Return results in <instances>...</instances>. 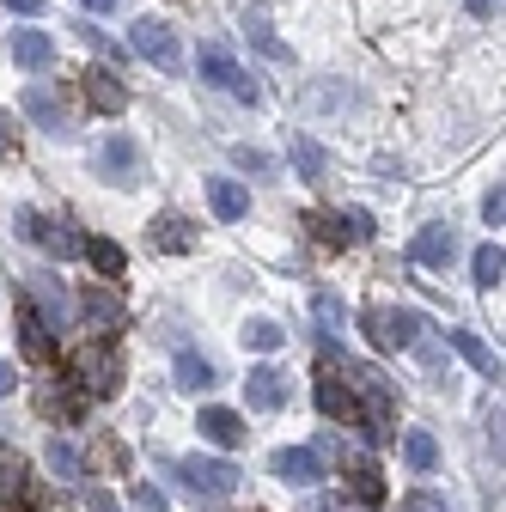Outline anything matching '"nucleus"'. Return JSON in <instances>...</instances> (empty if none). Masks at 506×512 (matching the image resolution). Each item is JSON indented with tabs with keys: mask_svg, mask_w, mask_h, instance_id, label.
I'll return each mask as SVG.
<instances>
[{
	"mask_svg": "<svg viewBox=\"0 0 506 512\" xmlns=\"http://www.w3.org/2000/svg\"><path fill=\"white\" fill-rule=\"evenodd\" d=\"M92 171H98L104 183H116V189H135V183L147 177L141 141H135V135H104V147L92 153Z\"/></svg>",
	"mask_w": 506,
	"mask_h": 512,
	"instance_id": "39448f33",
	"label": "nucleus"
},
{
	"mask_svg": "<svg viewBox=\"0 0 506 512\" xmlns=\"http://www.w3.org/2000/svg\"><path fill=\"white\" fill-rule=\"evenodd\" d=\"M49 470H55L61 482H80V476H86L80 445H74V439H49Z\"/></svg>",
	"mask_w": 506,
	"mask_h": 512,
	"instance_id": "c756f323",
	"label": "nucleus"
},
{
	"mask_svg": "<svg viewBox=\"0 0 506 512\" xmlns=\"http://www.w3.org/2000/svg\"><path fill=\"white\" fill-rule=\"evenodd\" d=\"M25 488H31V482H25V464L7 452V458H0V500H19Z\"/></svg>",
	"mask_w": 506,
	"mask_h": 512,
	"instance_id": "c9c22d12",
	"label": "nucleus"
},
{
	"mask_svg": "<svg viewBox=\"0 0 506 512\" xmlns=\"http://www.w3.org/2000/svg\"><path fill=\"white\" fill-rule=\"evenodd\" d=\"M74 31H80V37H86L92 49H104V61H116V55H122V49H116V43H110L104 31H92V25H74Z\"/></svg>",
	"mask_w": 506,
	"mask_h": 512,
	"instance_id": "a19ab883",
	"label": "nucleus"
},
{
	"mask_svg": "<svg viewBox=\"0 0 506 512\" xmlns=\"http://www.w3.org/2000/svg\"><path fill=\"white\" fill-rule=\"evenodd\" d=\"M122 317H129V311H122L116 293H104V281L80 293V324H86L92 336H116V330H122Z\"/></svg>",
	"mask_w": 506,
	"mask_h": 512,
	"instance_id": "f8f14e48",
	"label": "nucleus"
},
{
	"mask_svg": "<svg viewBox=\"0 0 506 512\" xmlns=\"http://www.w3.org/2000/svg\"><path fill=\"white\" fill-rule=\"evenodd\" d=\"M427 317L421 311H391V305H378V311H366V336H372V348H385V354H403V348H415L427 330Z\"/></svg>",
	"mask_w": 506,
	"mask_h": 512,
	"instance_id": "423d86ee",
	"label": "nucleus"
},
{
	"mask_svg": "<svg viewBox=\"0 0 506 512\" xmlns=\"http://www.w3.org/2000/svg\"><path fill=\"white\" fill-rule=\"evenodd\" d=\"M244 37L257 43V49H263L269 61H293V49H287V43H281V37L269 31V19H263V13H244Z\"/></svg>",
	"mask_w": 506,
	"mask_h": 512,
	"instance_id": "7c9ffc66",
	"label": "nucleus"
},
{
	"mask_svg": "<svg viewBox=\"0 0 506 512\" xmlns=\"http://www.w3.org/2000/svg\"><path fill=\"white\" fill-rule=\"evenodd\" d=\"M80 256H86L98 275H122V269H129V256H122L116 238H80Z\"/></svg>",
	"mask_w": 506,
	"mask_h": 512,
	"instance_id": "5701e85b",
	"label": "nucleus"
},
{
	"mask_svg": "<svg viewBox=\"0 0 506 512\" xmlns=\"http://www.w3.org/2000/svg\"><path fill=\"white\" fill-rule=\"evenodd\" d=\"M214 445H226V452H232V445H244V421L232 415V409H202V421H196Z\"/></svg>",
	"mask_w": 506,
	"mask_h": 512,
	"instance_id": "393cba45",
	"label": "nucleus"
},
{
	"mask_svg": "<svg viewBox=\"0 0 506 512\" xmlns=\"http://www.w3.org/2000/svg\"><path fill=\"white\" fill-rule=\"evenodd\" d=\"M244 403L263 409V415H275V409L287 403V372H281V366H250V378H244Z\"/></svg>",
	"mask_w": 506,
	"mask_h": 512,
	"instance_id": "2eb2a0df",
	"label": "nucleus"
},
{
	"mask_svg": "<svg viewBox=\"0 0 506 512\" xmlns=\"http://www.w3.org/2000/svg\"><path fill=\"white\" fill-rule=\"evenodd\" d=\"M19 153V128H13V116L0 110V159H13Z\"/></svg>",
	"mask_w": 506,
	"mask_h": 512,
	"instance_id": "58836bf2",
	"label": "nucleus"
},
{
	"mask_svg": "<svg viewBox=\"0 0 506 512\" xmlns=\"http://www.w3.org/2000/svg\"><path fill=\"white\" fill-rule=\"evenodd\" d=\"M318 512H348V506H336V500H324V506H318Z\"/></svg>",
	"mask_w": 506,
	"mask_h": 512,
	"instance_id": "de8ad7c7",
	"label": "nucleus"
},
{
	"mask_svg": "<svg viewBox=\"0 0 506 512\" xmlns=\"http://www.w3.org/2000/svg\"><path fill=\"white\" fill-rule=\"evenodd\" d=\"M452 250H458L452 226H421V232H415V244H409V256H415L421 269H446V263H452Z\"/></svg>",
	"mask_w": 506,
	"mask_h": 512,
	"instance_id": "a211bd4d",
	"label": "nucleus"
},
{
	"mask_svg": "<svg viewBox=\"0 0 506 512\" xmlns=\"http://www.w3.org/2000/svg\"><path fill=\"white\" fill-rule=\"evenodd\" d=\"M19 110H25L37 128H49V135H68V128H74V116H68V98H61L55 86H25Z\"/></svg>",
	"mask_w": 506,
	"mask_h": 512,
	"instance_id": "9d476101",
	"label": "nucleus"
},
{
	"mask_svg": "<svg viewBox=\"0 0 506 512\" xmlns=\"http://www.w3.org/2000/svg\"><path fill=\"white\" fill-rule=\"evenodd\" d=\"M348 391H354V409H366V433L372 439H391L397 427V391L385 384L378 366H348Z\"/></svg>",
	"mask_w": 506,
	"mask_h": 512,
	"instance_id": "f257e3e1",
	"label": "nucleus"
},
{
	"mask_svg": "<svg viewBox=\"0 0 506 512\" xmlns=\"http://www.w3.org/2000/svg\"><path fill=\"white\" fill-rule=\"evenodd\" d=\"M13 384H19V372H13L7 360H0V397H13Z\"/></svg>",
	"mask_w": 506,
	"mask_h": 512,
	"instance_id": "c03bdc74",
	"label": "nucleus"
},
{
	"mask_svg": "<svg viewBox=\"0 0 506 512\" xmlns=\"http://www.w3.org/2000/svg\"><path fill=\"white\" fill-rule=\"evenodd\" d=\"M196 74H202L208 86H220L226 98H238V104H263V86L250 80L244 68H238L226 43H202V55H196Z\"/></svg>",
	"mask_w": 506,
	"mask_h": 512,
	"instance_id": "20e7f679",
	"label": "nucleus"
},
{
	"mask_svg": "<svg viewBox=\"0 0 506 512\" xmlns=\"http://www.w3.org/2000/svg\"><path fill=\"white\" fill-rule=\"evenodd\" d=\"M208 208H214L220 220H244V214H250V189L232 183V177H214V183H208Z\"/></svg>",
	"mask_w": 506,
	"mask_h": 512,
	"instance_id": "aec40b11",
	"label": "nucleus"
},
{
	"mask_svg": "<svg viewBox=\"0 0 506 512\" xmlns=\"http://www.w3.org/2000/svg\"><path fill=\"white\" fill-rule=\"evenodd\" d=\"M129 500H135V512H165V494H159L153 482H135V494H129Z\"/></svg>",
	"mask_w": 506,
	"mask_h": 512,
	"instance_id": "4c0bfd02",
	"label": "nucleus"
},
{
	"mask_svg": "<svg viewBox=\"0 0 506 512\" xmlns=\"http://www.w3.org/2000/svg\"><path fill=\"white\" fill-rule=\"evenodd\" d=\"M19 238H25V244H37V250H49L55 263L80 256V232H74V226H61V220H43L37 208H25V214H19Z\"/></svg>",
	"mask_w": 506,
	"mask_h": 512,
	"instance_id": "1a4fd4ad",
	"label": "nucleus"
},
{
	"mask_svg": "<svg viewBox=\"0 0 506 512\" xmlns=\"http://www.w3.org/2000/svg\"><path fill=\"white\" fill-rule=\"evenodd\" d=\"M0 7L19 13V19H37V13H43V0H0Z\"/></svg>",
	"mask_w": 506,
	"mask_h": 512,
	"instance_id": "37998d69",
	"label": "nucleus"
},
{
	"mask_svg": "<svg viewBox=\"0 0 506 512\" xmlns=\"http://www.w3.org/2000/svg\"><path fill=\"white\" fill-rule=\"evenodd\" d=\"M86 104L98 110V116H122L129 110V86H122V74L116 68H86Z\"/></svg>",
	"mask_w": 506,
	"mask_h": 512,
	"instance_id": "4468645a",
	"label": "nucleus"
},
{
	"mask_svg": "<svg viewBox=\"0 0 506 512\" xmlns=\"http://www.w3.org/2000/svg\"><path fill=\"white\" fill-rule=\"evenodd\" d=\"M311 317H318L324 330H342V324H348V305H342L336 293H318V299H311Z\"/></svg>",
	"mask_w": 506,
	"mask_h": 512,
	"instance_id": "72a5a7b5",
	"label": "nucleus"
},
{
	"mask_svg": "<svg viewBox=\"0 0 506 512\" xmlns=\"http://www.w3.org/2000/svg\"><path fill=\"white\" fill-rule=\"evenodd\" d=\"M129 49H135L141 61H153L159 74H177V68H183V49H177V31H171L165 19H141V25L129 31Z\"/></svg>",
	"mask_w": 506,
	"mask_h": 512,
	"instance_id": "0eeeda50",
	"label": "nucleus"
},
{
	"mask_svg": "<svg viewBox=\"0 0 506 512\" xmlns=\"http://www.w3.org/2000/svg\"><path fill=\"white\" fill-rule=\"evenodd\" d=\"M348 494H354V500H366V506L385 500V476H378V464H372V458H354V464H348Z\"/></svg>",
	"mask_w": 506,
	"mask_h": 512,
	"instance_id": "4be33fe9",
	"label": "nucleus"
},
{
	"mask_svg": "<svg viewBox=\"0 0 506 512\" xmlns=\"http://www.w3.org/2000/svg\"><path fill=\"white\" fill-rule=\"evenodd\" d=\"M500 214H506V196H500V183H494L488 196H482V220H488V226H500Z\"/></svg>",
	"mask_w": 506,
	"mask_h": 512,
	"instance_id": "ea45409f",
	"label": "nucleus"
},
{
	"mask_svg": "<svg viewBox=\"0 0 506 512\" xmlns=\"http://www.w3.org/2000/svg\"><path fill=\"white\" fill-rule=\"evenodd\" d=\"M269 470L281 482H293V488H311V482L324 476V452H318V445H287V452L269 458Z\"/></svg>",
	"mask_w": 506,
	"mask_h": 512,
	"instance_id": "ddd939ff",
	"label": "nucleus"
},
{
	"mask_svg": "<svg viewBox=\"0 0 506 512\" xmlns=\"http://www.w3.org/2000/svg\"><path fill=\"white\" fill-rule=\"evenodd\" d=\"M318 409H324L330 421H354V415H360V409H354V391H348V378H336V372L318 378Z\"/></svg>",
	"mask_w": 506,
	"mask_h": 512,
	"instance_id": "412c9836",
	"label": "nucleus"
},
{
	"mask_svg": "<svg viewBox=\"0 0 506 512\" xmlns=\"http://www.w3.org/2000/svg\"><path fill=\"white\" fill-rule=\"evenodd\" d=\"M13 61L25 74H43L49 61H55V37L49 31H13Z\"/></svg>",
	"mask_w": 506,
	"mask_h": 512,
	"instance_id": "6ab92c4d",
	"label": "nucleus"
},
{
	"mask_svg": "<svg viewBox=\"0 0 506 512\" xmlns=\"http://www.w3.org/2000/svg\"><path fill=\"white\" fill-rule=\"evenodd\" d=\"M287 342V330L275 324V317H257V324H244V348H257V354H275Z\"/></svg>",
	"mask_w": 506,
	"mask_h": 512,
	"instance_id": "473e14b6",
	"label": "nucleus"
},
{
	"mask_svg": "<svg viewBox=\"0 0 506 512\" xmlns=\"http://www.w3.org/2000/svg\"><path fill=\"white\" fill-rule=\"evenodd\" d=\"M452 348H458V354H464V360H470L482 378H500V354H494L482 336H470V330H452Z\"/></svg>",
	"mask_w": 506,
	"mask_h": 512,
	"instance_id": "a878e982",
	"label": "nucleus"
},
{
	"mask_svg": "<svg viewBox=\"0 0 506 512\" xmlns=\"http://www.w3.org/2000/svg\"><path fill=\"white\" fill-rule=\"evenodd\" d=\"M220 372H214V360L208 354H177V391H208Z\"/></svg>",
	"mask_w": 506,
	"mask_h": 512,
	"instance_id": "cd10ccee",
	"label": "nucleus"
},
{
	"mask_svg": "<svg viewBox=\"0 0 506 512\" xmlns=\"http://www.w3.org/2000/svg\"><path fill=\"white\" fill-rule=\"evenodd\" d=\"M189 244H196V226H189L183 214H159V220H153V250H171V256H177V250H189Z\"/></svg>",
	"mask_w": 506,
	"mask_h": 512,
	"instance_id": "b1692460",
	"label": "nucleus"
},
{
	"mask_svg": "<svg viewBox=\"0 0 506 512\" xmlns=\"http://www.w3.org/2000/svg\"><path fill=\"white\" fill-rule=\"evenodd\" d=\"M177 470V488H189L196 500H232L238 494V482H244V470L232 464V458H177L171 464Z\"/></svg>",
	"mask_w": 506,
	"mask_h": 512,
	"instance_id": "f03ea898",
	"label": "nucleus"
},
{
	"mask_svg": "<svg viewBox=\"0 0 506 512\" xmlns=\"http://www.w3.org/2000/svg\"><path fill=\"white\" fill-rule=\"evenodd\" d=\"M403 512H446V500H433V494H409Z\"/></svg>",
	"mask_w": 506,
	"mask_h": 512,
	"instance_id": "79ce46f5",
	"label": "nucleus"
},
{
	"mask_svg": "<svg viewBox=\"0 0 506 512\" xmlns=\"http://www.w3.org/2000/svg\"><path fill=\"white\" fill-rule=\"evenodd\" d=\"M464 7H470V13H476V19H488V13H494V7H500V0H464Z\"/></svg>",
	"mask_w": 506,
	"mask_h": 512,
	"instance_id": "a18cd8bd",
	"label": "nucleus"
},
{
	"mask_svg": "<svg viewBox=\"0 0 506 512\" xmlns=\"http://www.w3.org/2000/svg\"><path fill=\"white\" fill-rule=\"evenodd\" d=\"M232 159H238V171H250V177H269V171H275V159H269L263 147H232Z\"/></svg>",
	"mask_w": 506,
	"mask_h": 512,
	"instance_id": "e433bc0d",
	"label": "nucleus"
},
{
	"mask_svg": "<svg viewBox=\"0 0 506 512\" xmlns=\"http://www.w3.org/2000/svg\"><path fill=\"white\" fill-rule=\"evenodd\" d=\"M403 464H409V470H421V476H427V470H439V445H433V433H421V427H409V433H403Z\"/></svg>",
	"mask_w": 506,
	"mask_h": 512,
	"instance_id": "bb28decb",
	"label": "nucleus"
},
{
	"mask_svg": "<svg viewBox=\"0 0 506 512\" xmlns=\"http://www.w3.org/2000/svg\"><path fill=\"white\" fill-rule=\"evenodd\" d=\"M86 7H92V13H110V7H116V0H86Z\"/></svg>",
	"mask_w": 506,
	"mask_h": 512,
	"instance_id": "49530a36",
	"label": "nucleus"
},
{
	"mask_svg": "<svg viewBox=\"0 0 506 512\" xmlns=\"http://www.w3.org/2000/svg\"><path fill=\"white\" fill-rule=\"evenodd\" d=\"M25 299L37 305V317H43L49 330H61V324H68V287H61L55 275H37V281L25 287Z\"/></svg>",
	"mask_w": 506,
	"mask_h": 512,
	"instance_id": "f3484780",
	"label": "nucleus"
},
{
	"mask_svg": "<svg viewBox=\"0 0 506 512\" xmlns=\"http://www.w3.org/2000/svg\"><path fill=\"white\" fill-rule=\"evenodd\" d=\"M13 317H19V354H25L31 366H49V360H55V330L37 317V305H31V299H19V311H13Z\"/></svg>",
	"mask_w": 506,
	"mask_h": 512,
	"instance_id": "9b49d317",
	"label": "nucleus"
},
{
	"mask_svg": "<svg viewBox=\"0 0 506 512\" xmlns=\"http://www.w3.org/2000/svg\"><path fill=\"white\" fill-rule=\"evenodd\" d=\"M43 415H55L61 427H74V421H80V403H74L68 391H55V384H49V391H43Z\"/></svg>",
	"mask_w": 506,
	"mask_h": 512,
	"instance_id": "f704fd0d",
	"label": "nucleus"
},
{
	"mask_svg": "<svg viewBox=\"0 0 506 512\" xmlns=\"http://www.w3.org/2000/svg\"><path fill=\"white\" fill-rule=\"evenodd\" d=\"M299 110L305 116H336V110H354V86L348 80H318L299 92Z\"/></svg>",
	"mask_w": 506,
	"mask_h": 512,
	"instance_id": "dca6fc26",
	"label": "nucleus"
},
{
	"mask_svg": "<svg viewBox=\"0 0 506 512\" xmlns=\"http://www.w3.org/2000/svg\"><path fill=\"white\" fill-rule=\"evenodd\" d=\"M293 165H299V177H305V183H324V171H330L324 147L311 141V135H293Z\"/></svg>",
	"mask_w": 506,
	"mask_h": 512,
	"instance_id": "c85d7f7f",
	"label": "nucleus"
},
{
	"mask_svg": "<svg viewBox=\"0 0 506 512\" xmlns=\"http://www.w3.org/2000/svg\"><path fill=\"white\" fill-rule=\"evenodd\" d=\"M305 226L318 232V244H336V250L372 238V214H366V208H324V214H311Z\"/></svg>",
	"mask_w": 506,
	"mask_h": 512,
	"instance_id": "6e6552de",
	"label": "nucleus"
},
{
	"mask_svg": "<svg viewBox=\"0 0 506 512\" xmlns=\"http://www.w3.org/2000/svg\"><path fill=\"white\" fill-rule=\"evenodd\" d=\"M500 275H506V250H500V238H488L476 250V287H500Z\"/></svg>",
	"mask_w": 506,
	"mask_h": 512,
	"instance_id": "2f4dec72",
	"label": "nucleus"
},
{
	"mask_svg": "<svg viewBox=\"0 0 506 512\" xmlns=\"http://www.w3.org/2000/svg\"><path fill=\"white\" fill-rule=\"evenodd\" d=\"M74 384H80V397L110 403V397L122 391V354H116V348H104V336H98L92 348H80V354H74Z\"/></svg>",
	"mask_w": 506,
	"mask_h": 512,
	"instance_id": "7ed1b4c3",
	"label": "nucleus"
}]
</instances>
